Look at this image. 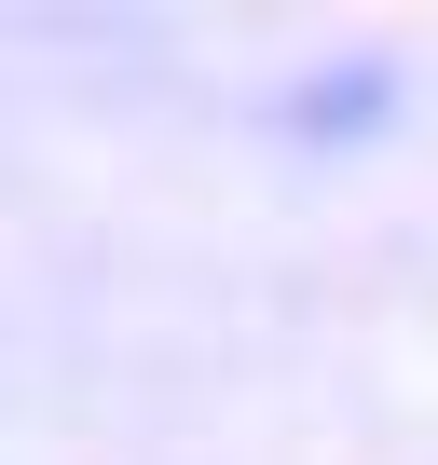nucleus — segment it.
Instances as JSON below:
<instances>
[]
</instances>
